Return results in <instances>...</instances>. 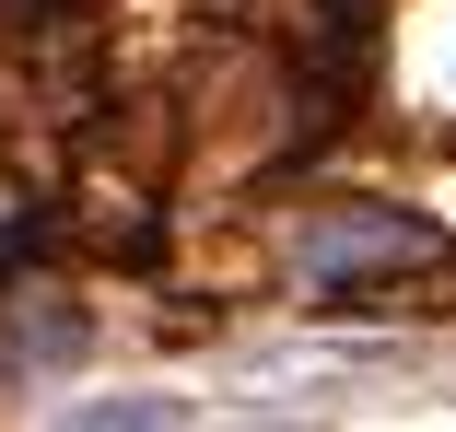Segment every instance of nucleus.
Returning <instances> with one entry per match:
<instances>
[{
    "mask_svg": "<svg viewBox=\"0 0 456 432\" xmlns=\"http://www.w3.org/2000/svg\"><path fill=\"white\" fill-rule=\"evenodd\" d=\"M410 245H421L410 222H362V234H316V257H305V269H316V281L339 292L351 269H398V257H410Z\"/></svg>",
    "mask_w": 456,
    "mask_h": 432,
    "instance_id": "1",
    "label": "nucleus"
}]
</instances>
